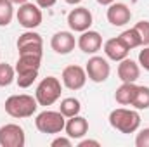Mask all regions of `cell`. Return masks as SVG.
Returning a JSON list of instances; mask_svg holds the SVG:
<instances>
[{
  "label": "cell",
  "instance_id": "ba28073f",
  "mask_svg": "<svg viewBox=\"0 0 149 147\" xmlns=\"http://www.w3.org/2000/svg\"><path fill=\"white\" fill-rule=\"evenodd\" d=\"M24 130L16 123H7L0 126V146L2 147H24Z\"/></svg>",
  "mask_w": 149,
  "mask_h": 147
},
{
  "label": "cell",
  "instance_id": "ffe728a7",
  "mask_svg": "<svg viewBox=\"0 0 149 147\" xmlns=\"http://www.w3.org/2000/svg\"><path fill=\"white\" fill-rule=\"evenodd\" d=\"M59 111H61L66 118H71V116L80 114V111H81V104H80V101L74 99V97H66V99L61 101Z\"/></svg>",
  "mask_w": 149,
  "mask_h": 147
},
{
  "label": "cell",
  "instance_id": "f546056e",
  "mask_svg": "<svg viewBox=\"0 0 149 147\" xmlns=\"http://www.w3.org/2000/svg\"><path fill=\"white\" fill-rule=\"evenodd\" d=\"M113 2H116V0H97V3H101V5H111Z\"/></svg>",
  "mask_w": 149,
  "mask_h": 147
},
{
  "label": "cell",
  "instance_id": "4fadbf2b",
  "mask_svg": "<svg viewBox=\"0 0 149 147\" xmlns=\"http://www.w3.org/2000/svg\"><path fill=\"white\" fill-rule=\"evenodd\" d=\"M76 45V40L74 35L71 31H57L54 37L50 38V47L56 54H61V55H66L70 54Z\"/></svg>",
  "mask_w": 149,
  "mask_h": 147
},
{
  "label": "cell",
  "instance_id": "44dd1931",
  "mask_svg": "<svg viewBox=\"0 0 149 147\" xmlns=\"http://www.w3.org/2000/svg\"><path fill=\"white\" fill-rule=\"evenodd\" d=\"M120 42L128 49V50H132V49H135V47H141L142 45V40L139 37V33H137V30L135 28H130V30H125L121 35H120Z\"/></svg>",
  "mask_w": 149,
  "mask_h": 147
},
{
  "label": "cell",
  "instance_id": "4316f807",
  "mask_svg": "<svg viewBox=\"0 0 149 147\" xmlns=\"http://www.w3.org/2000/svg\"><path fill=\"white\" fill-rule=\"evenodd\" d=\"M71 140H73V139H70V137H57V139H54V140L50 142V146L52 147H71L73 146Z\"/></svg>",
  "mask_w": 149,
  "mask_h": 147
},
{
  "label": "cell",
  "instance_id": "7402d4cb",
  "mask_svg": "<svg viewBox=\"0 0 149 147\" xmlns=\"http://www.w3.org/2000/svg\"><path fill=\"white\" fill-rule=\"evenodd\" d=\"M14 17V7L10 0H0V26H9Z\"/></svg>",
  "mask_w": 149,
  "mask_h": 147
},
{
  "label": "cell",
  "instance_id": "9a60e30c",
  "mask_svg": "<svg viewBox=\"0 0 149 147\" xmlns=\"http://www.w3.org/2000/svg\"><path fill=\"white\" fill-rule=\"evenodd\" d=\"M64 130H66V135L70 139H74V140L76 139H83L87 135V132H88V121L83 116H80V114L71 116V118L66 119Z\"/></svg>",
  "mask_w": 149,
  "mask_h": 147
},
{
  "label": "cell",
  "instance_id": "ac0fdd59",
  "mask_svg": "<svg viewBox=\"0 0 149 147\" xmlns=\"http://www.w3.org/2000/svg\"><path fill=\"white\" fill-rule=\"evenodd\" d=\"M135 88H137L135 83H121L114 92V101L120 106H130L132 99L135 95Z\"/></svg>",
  "mask_w": 149,
  "mask_h": 147
},
{
  "label": "cell",
  "instance_id": "83f0119b",
  "mask_svg": "<svg viewBox=\"0 0 149 147\" xmlns=\"http://www.w3.org/2000/svg\"><path fill=\"white\" fill-rule=\"evenodd\" d=\"M78 147H101L99 140H90V139H85V140H80Z\"/></svg>",
  "mask_w": 149,
  "mask_h": 147
},
{
  "label": "cell",
  "instance_id": "d6986e66",
  "mask_svg": "<svg viewBox=\"0 0 149 147\" xmlns=\"http://www.w3.org/2000/svg\"><path fill=\"white\" fill-rule=\"evenodd\" d=\"M130 106H132L134 109H137V111L149 109V87L137 85V88H135V95H134Z\"/></svg>",
  "mask_w": 149,
  "mask_h": 147
},
{
  "label": "cell",
  "instance_id": "5bb4252c",
  "mask_svg": "<svg viewBox=\"0 0 149 147\" xmlns=\"http://www.w3.org/2000/svg\"><path fill=\"white\" fill-rule=\"evenodd\" d=\"M76 43H78V47H80L81 52H85V54H95L102 47V37H101L99 31L87 30V31H83L80 35Z\"/></svg>",
  "mask_w": 149,
  "mask_h": 147
},
{
  "label": "cell",
  "instance_id": "603a6c76",
  "mask_svg": "<svg viewBox=\"0 0 149 147\" xmlns=\"http://www.w3.org/2000/svg\"><path fill=\"white\" fill-rule=\"evenodd\" d=\"M12 81H16V69L7 62H0V87H9Z\"/></svg>",
  "mask_w": 149,
  "mask_h": 147
},
{
  "label": "cell",
  "instance_id": "1f68e13d",
  "mask_svg": "<svg viewBox=\"0 0 149 147\" xmlns=\"http://www.w3.org/2000/svg\"><path fill=\"white\" fill-rule=\"evenodd\" d=\"M12 3H17V5H23V3H26L28 0H10Z\"/></svg>",
  "mask_w": 149,
  "mask_h": 147
},
{
  "label": "cell",
  "instance_id": "d4e9b609",
  "mask_svg": "<svg viewBox=\"0 0 149 147\" xmlns=\"http://www.w3.org/2000/svg\"><path fill=\"white\" fill-rule=\"evenodd\" d=\"M135 146L137 147H149V128H144V130H141L137 133Z\"/></svg>",
  "mask_w": 149,
  "mask_h": 147
},
{
  "label": "cell",
  "instance_id": "7a4b0ae2",
  "mask_svg": "<svg viewBox=\"0 0 149 147\" xmlns=\"http://www.w3.org/2000/svg\"><path fill=\"white\" fill-rule=\"evenodd\" d=\"M5 112L10 116V118H16V119H23V118H30L37 112L38 102L35 97L31 95H26V94H17V95H10L5 104Z\"/></svg>",
  "mask_w": 149,
  "mask_h": 147
},
{
  "label": "cell",
  "instance_id": "5b68a950",
  "mask_svg": "<svg viewBox=\"0 0 149 147\" xmlns=\"http://www.w3.org/2000/svg\"><path fill=\"white\" fill-rule=\"evenodd\" d=\"M61 92H63V85L61 81L56 78V76H47L43 78L37 87V92H35V99H37L38 106H52L54 102L59 101L61 97Z\"/></svg>",
  "mask_w": 149,
  "mask_h": 147
},
{
  "label": "cell",
  "instance_id": "30bf717a",
  "mask_svg": "<svg viewBox=\"0 0 149 147\" xmlns=\"http://www.w3.org/2000/svg\"><path fill=\"white\" fill-rule=\"evenodd\" d=\"M61 78H63V85L66 88H70V90H80L87 83V71L81 66L71 64V66H66L63 69Z\"/></svg>",
  "mask_w": 149,
  "mask_h": 147
},
{
  "label": "cell",
  "instance_id": "f1b7e54d",
  "mask_svg": "<svg viewBox=\"0 0 149 147\" xmlns=\"http://www.w3.org/2000/svg\"><path fill=\"white\" fill-rule=\"evenodd\" d=\"M35 2H37V5L40 9H50V7L56 5L57 0H35Z\"/></svg>",
  "mask_w": 149,
  "mask_h": 147
},
{
  "label": "cell",
  "instance_id": "3957f363",
  "mask_svg": "<svg viewBox=\"0 0 149 147\" xmlns=\"http://www.w3.org/2000/svg\"><path fill=\"white\" fill-rule=\"evenodd\" d=\"M109 125L120 133H135L141 126V114L137 112V109H113L109 112Z\"/></svg>",
  "mask_w": 149,
  "mask_h": 147
},
{
  "label": "cell",
  "instance_id": "e0dca14e",
  "mask_svg": "<svg viewBox=\"0 0 149 147\" xmlns=\"http://www.w3.org/2000/svg\"><path fill=\"white\" fill-rule=\"evenodd\" d=\"M128 49L120 42V38H109L106 43H104V54H106V57L108 59H111V61H116V62H120V61H123L127 55H128Z\"/></svg>",
  "mask_w": 149,
  "mask_h": 147
},
{
  "label": "cell",
  "instance_id": "277c9868",
  "mask_svg": "<svg viewBox=\"0 0 149 147\" xmlns=\"http://www.w3.org/2000/svg\"><path fill=\"white\" fill-rule=\"evenodd\" d=\"M66 125V116L61 111H42L35 118V126L40 133H47V135H56L61 133L64 130Z\"/></svg>",
  "mask_w": 149,
  "mask_h": 147
},
{
  "label": "cell",
  "instance_id": "2e32d148",
  "mask_svg": "<svg viewBox=\"0 0 149 147\" xmlns=\"http://www.w3.org/2000/svg\"><path fill=\"white\" fill-rule=\"evenodd\" d=\"M118 76L123 83H135L141 76V68H139V62L125 57L123 61H120L118 64Z\"/></svg>",
  "mask_w": 149,
  "mask_h": 147
},
{
  "label": "cell",
  "instance_id": "cb8c5ba5",
  "mask_svg": "<svg viewBox=\"0 0 149 147\" xmlns=\"http://www.w3.org/2000/svg\"><path fill=\"white\" fill-rule=\"evenodd\" d=\"M139 33V37L142 40V45L148 47L149 45V21H139L135 26H134Z\"/></svg>",
  "mask_w": 149,
  "mask_h": 147
},
{
  "label": "cell",
  "instance_id": "52a82bcc",
  "mask_svg": "<svg viewBox=\"0 0 149 147\" xmlns=\"http://www.w3.org/2000/svg\"><path fill=\"white\" fill-rule=\"evenodd\" d=\"M85 71H87V78L92 80L94 83H102L109 78L111 73V66L109 62L101 57V55H92L88 61H87V66H85Z\"/></svg>",
  "mask_w": 149,
  "mask_h": 147
},
{
  "label": "cell",
  "instance_id": "6da1fadb",
  "mask_svg": "<svg viewBox=\"0 0 149 147\" xmlns=\"http://www.w3.org/2000/svg\"><path fill=\"white\" fill-rule=\"evenodd\" d=\"M42 55L43 54H33V52H24L19 54L17 62H16V83L19 88H28L33 85V81L38 76V69L42 64Z\"/></svg>",
  "mask_w": 149,
  "mask_h": 147
},
{
  "label": "cell",
  "instance_id": "8992f818",
  "mask_svg": "<svg viewBox=\"0 0 149 147\" xmlns=\"http://www.w3.org/2000/svg\"><path fill=\"white\" fill-rule=\"evenodd\" d=\"M16 17H17V23L26 28V30H35L42 24V9L38 7L37 3H31V2H26L23 5H19L17 12H16Z\"/></svg>",
  "mask_w": 149,
  "mask_h": 147
},
{
  "label": "cell",
  "instance_id": "7c38bea8",
  "mask_svg": "<svg viewBox=\"0 0 149 147\" xmlns=\"http://www.w3.org/2000/svg\"><path fill=\"white\" fill-rule=\"evenodd\" d=\"M108 21L111 23L113 26H125L127 23H130L132 19V10L128 9L127 3H121V2H113L108 9Z\"/></svg>",
  "mask_w": 149,
  "mask_h": 147
},
{
  "label": "cell",
  "instance_id": "9c48e42d",
  "mask_svg": "<svg viewBox=\"0 0 149 147\" xmlns=\"http://www.w3.org/2000/svg\"><path fill=\"white\" fill-rule=\"evenodd\" d=\"M92 23H94V17L87 7H76L68 14V26L71 31L83 33V31L90 30Z\"/></svg>",
  "mask_w": 149,
  "mask_h": 147
},
{
  "label": "cell",
  "instance_id": "4dcf8cb0",
  "mask_svg": "<svg viewBox=\"0 0 149 147\" xmlns=\"http://www.w3.org/2000/svg\"><path fill=\"white\" fill-rule=\"evenodd\" d=\"M64 2H66V3H70V5H78L81 0H64Z\"/></svg>",
  "mask_w": 149,
  "mask_h": 147
},
{
  "label": "cell",
  "instance_id": "8fae6325",
  "mask_svg": "<svg viewBox=\"0 0 149 147\" xmlns=\"http://www.w3.org/2000/svg\"><path fill=\"white\" fill-rule=\"evenodd\" d=\"M17 52L24 54V52H33V54H43V40L37 31L28 30L17 38Z\"/></svg>",
  "mask_w": 149,
  "mask_h": 147
},
{
  "label": "cell",
  "instance_id": "484cf974",
  "mask_svg": "<svg viewBox=\"0 0 149 147\" xmlns=\"http://www.w3.org/2000/svg\"><path fill=\"white\" fill-rule=\"evenodd\" d=\"M139 64H141L146 71H149V45L144 47V49L139 52Z\"/></svg>",
  "mask_w": 149,
  "mask_h": 147
}]
</instances>
